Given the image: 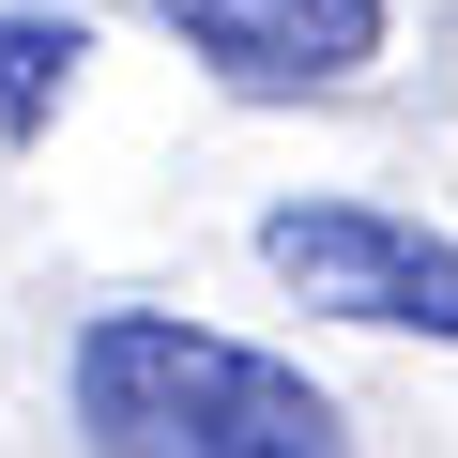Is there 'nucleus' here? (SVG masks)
I'll use <instances>...</instances> for the list:
<instances>
[{"instance_id": "1", "label": "nucleus", "mask_w": 458, "mask_h": 458, "mask_svg": "<svg viewBox=\"0 0 458 458\" xmlns=\"http://www.w3.org/2000/svg\"><path fill=\"white\" fill-rule=\"evenodd\" d=\"M77 428L107 458H352V412L306 367H276L260 336H214L183 306L77 321Z\"/></svg>"}, {"instance_id": "4", "label": "nucleus", "mask_w": 458, "mask_h": 458, "mask_svg": "<svg viewBox=\"0 0 458 458\" xmlns=\"http://www.w3.org/2000/svg\"><path fill=\"white\" fill-rule=\"evenodd\" d=\"M77 77V16H0V138H31Z\"/></svg>"}, {"instance_id": "2", "label": "nucleus", "mask_w": 458, "mask_h": 458, "mask_svg": "<svg viewBox=\"0 0 458 458\" xmlns=\"http://www.w3.org/2000/svg\"><path fill=\"white\" fill-rule=\"evenodd\" d=\"M260 276L321 321H367V336H443L458 352V245L428 214H382V199H276L260 214Z\"/></svg>"}, {"instance_id": "3", "label": "nucleus", "mask_w": 458, "mask_h": 458, "mask_svg": "<svg viewBox=\"0 0 458 458\" xmlns=\"http://www.w3.org/2000/svg\"><path fill=\"white\" fill-rule=\"evenodd\" d=\"M153 16L229 92H352L382 62V31H397V0H153Z\"/></svg>"}]
</instances>
